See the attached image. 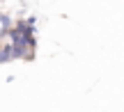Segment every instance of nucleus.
Here are the masks:
<instances>
[{
    "instance_id": "2",
    "label": "nucleus",
    "mask_w": 124,
    "mask_h": 112,
    "mask_svg": "<svg viewBox=\"0 0 124 112\" xmlns=\"http://www.w3.org/2000/svg\"><path fill=\"white\" fill-rule=\"evenodd\" d=\"M25 23H28V25H35V23H37V16H28Z\"/></svg>"
},
{
    "instance_id": "1",
    "label": "nucleus",
    "mask_w": 124,
    "mask_h": 112,
    "mask_svg": "<svg viewBox=\"0 0 124 112\" xmlns=\"http://www.w3.org/2000/svg\"><path fill=\"white\" fill-rule=\"evenodd\" d=\"M7 62H12V50H9V44H2L0 46V64Z\"/></svg>"
},
{
    "instance_id": "3",
    "label": "nucleus",
    "mask_w": 124,
    "mask_h": 112,
    "mask_svg": "<svg viewBox=\"0 0 124 112\" xmlns=\"http://www.w3.org/2000/svg\"><path fill=\"white\" fill-rule=\"evenodd\" d=\"M0 16H2V14H0Z\"/></svg>"
}]
</instances>
